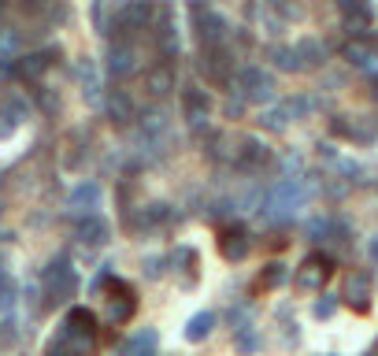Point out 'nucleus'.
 Returning a JSON list of instances; mask_svg holds the SVG:
<instances>
[{
    "instance_id": "obj_21",
    "label": "nucleus",
    "mask_w": 378,
    "mask_h": 356,
    "mask_svg": "<svg viewBox=\"0 0 378 356\" xmlns=\"http://www.w3.org/2000/svg\"><path fill=\"white\" fill-rule=\"evenodd\" d=\"M160 345V334L152 327H145V330H134L126 338V342L119 345V356H152Z\"/></svg>"
},
{
    "instance_id": "obj_15",
    "label": "nucleus",
    "mask_w": 378,
    "mask_h": 356,
    "mask_svg": "<svg viewBox=\"0 0 378 356\" xmlns=\"http://www.w3.org/2000/svg\"><path fill=\"white\" fill-rule=\"evenodd\" d=\"M74 238H78V245H89V249H101L104 241L111 238V226L101 219V216H82L78 226H74Z\"/></svg>"
},
{
    "instance_id": "obj_1",
    "label": "nucleus",
    "mask_w": 378,
    "mask_h": 356,
    "mask_svg": "<svg viewBox=\"0 0 378 356\" xmlns=\"http://www.w3.org/2000/svg\"><path fill=\"white\" fill-rule=\"evenodd\" d=\"M152 23H156V0H123L119 11L111 15L108 30L115 34V41H134Z\"/></svg>"
},
{
    "instance_id": "obj_26",
    "label": "nucleus",
    "mask_w": 378,
    "mask_h": 356,
    "mask_svg": "<svg viewBox=\"0 0 378 356\" xmlns=\"http://www.w3.org/2000/svg\"><path fill=\"white\" fill-rule=\"evenodd\" d=\"M293 52H297L301 67H319V63H323V56H326V48H323L316 38H304V41H297V45H293Z\"/></svg>"
},
{
    "instance_id": "obj_9",
    "label": "nucleus",
    "mask_w": 378,
    "mask_h": 356,
    "mask_svg": "<svg viewBox=\"0 0 378 356\" xmlns=\"http://www.w3.org/2000/svg\"><path fill=\"white\" fill-rule=\"evenodd\" d=\"M252 249V234H249V226L245 223H226L223 230H219V252H223V260L230 264H238L245 260Z\"/></svg>"
},
{
    "instance_id": "obj_22",
    "label": "nucleus",
    "mask_w": 378,
    "mask_h": 356,
    "mask_svg": "<svg viewBox=\"0 0 378 356\" xmlns=\"http://www.w3.org/2000/svg\"><path fill=\"white\" fill-rule=\"evenodd\" d=\"M341 56L349 60L352 67H364V71H367V67H374V63H378V48H374V45H367L364 38H352L349 45L341 48Z\"/></svg>"
},
{
    "instance_id": "obj_35",
    "label": "nucleus",
    "mask_w": 378,
    "mask_h": 356,
    "mask_svg": "<svg viewBox=\"0 0 378 356\" xmlns=\"http://www.w3.org/2000/svg\"><path fill=\"white\" fill-rule=\"evenodd\" d=\"M11 74H15V60L11 56H0V82H8Z\"/></svg>"
},
{
    "instance_id": "obj_31",
    "label": "nucleus",
    "mask_w": 378,
    "mask_h": 356,
    "mask_svg": "<svg viewBox=\"0 0 378 356\" xmlns=\"http://www.w3.org/2000/svg\"><path fill=\"white\" fill-rule=\"evenodd\" d=\"M260 123H264L267 130H286V123H289V108H286V104H282V108H271Z\"/></svg>"
},
{
    "instance_id": "obj_10",
    "label": "nucleus",
    "mask_w": 378,
    "mask_h": 356,
    "mask_svg": "<svg viewBox=\"0 0 378 356\" xmlns=\"http://www.w3.org/2000/svg\"><path fill=\"white\" fill-rule=\"evenodd\" d=\"M211 108H216V104H211L208 89H201V86H186V89H182V116H186V123L193 126V130L208 126Z\"/></svg>"
},
{
    "instance_id": "obj_14",
    "label": "nucleus",
    "mask_w": 378,
    "mask_h": 356,
    "mask_svg": "<svg viewBox=\"0 0 378 356\" xmlns=\"http://www.w3.org/2000/svg\"><path fill=\"white\" fill-rule=\"evenodd\" d=\"M174 86H178L174 63H152V67L145 71V93H149L152 101H163L167 93H174Z\"/></svg>"
},
{
    "instance_id": "obj_16",
    "label": "nucleus",
    "mask_w": 378,
    "mask_h": 356,
    "mask_svg": "<svg viewBox=\"0 0 378 356\" xmlns=\"http://www.w3.org/2000/svg\"><path fill=\"white\" fill-rule=\"evenodd\" d=\"M167 223H171V204H145L141 212L130 219L134 234H156V230H163Z\"/></svg>"
},
{
    "instance_id": "obj_17",
    "label": "nucleus",
    "mask_w": 378,
    "mask_h": 356,
    "mask_svg": "<svg viewBox=\"0 0 378 356\" xmlns=\"http://www.w3.org/2000/svg\"><path fill=\"white\" fill-rule=\"evenodd\" d=\"M156 52H160V63H171L178 56V26L167 11L156 19Z\"/></svg>"
},
{
    "instance_id": "obj_4",
    "label": "nucleus",
    "mask_w": 378,
    "mask_h": 356,
    "mask_svg": "<svg viewBox=\"0 0 378 356\" xmlns=\"http://www.w3.org/2000/svg\"><path fill=\"white\" fill-rule=\"evenodd\" d=\"M108 289V297H104V316H108V323L111 327H123V323H130L134 319V312H138V294H134V286L130 282H123V279H111V282H96V289Z\"/></svg>"
},
{
    "instance_id": "obj_29",
    "label": "nucleus",
    "mask_w": 378,
    "mask_h": 356,
    "mask_svg": "<svg viewBox=\"0 0 378 356\" xmlns=\"http://www.w3.org/2000/svg\"><path fill=\"white\" fill-rule=\"evenodd\" d=\"M15 297H19V286H15V279L8 274V267L0 264V312H8L15 304Z\"/></svg>"
},
{
    "instance_id": "obj_20",
    "label": "nucleus",
    "mask_w": 378,
    "mask_h": 356,
    "mask_svg": "<svg viewBox=\"0 0 378 356\" xmlns=\"http://www.w3.org/2000/svg\"><path fill=\"white\" fill-rule=\"evenodd\" d=\"M104 108H108V116H111L115 126H130V123L138 119V108H134V101L126 96V89H111L108 101H104Z\"/></svg>"
},
{
    "instance_id": "obj_3",
    "label": "nucleus",
    "mask_w": 378,
    "mask_h": 356,
    "mask_svg": "<svg viewBox=\"0 0 378 356\" xmlns=\"http://www.w3.org/2000/svg\"><path fill=\"white\" fill-rule=\"evenodd\" d=\"M189 19H193V30H196V41L201 48H216V45H230V23L226 15H219L211 4H196L189 8Z\"/></svg>"
},
{
    "instance_id": "obj_12",
    "label": "nucleus",
    "mask_w": 378,
    "mask_h": 356,
    "mask_svg": "<svg viewBox=\"0 0 378 356\" xmlns=\"http://www.w3.org/2000/svg\"><path fill=\"white\" fill-rule=\"evenodd\" d=\"M93 349H96L93 342H86L82 334H74L67 323H60L56 338L45 345V356H86V352H93Z\"/></svg>"
},
{
    "instance_id": "obj_11",
    "label": "nucleus",
    "mask_w": 378,
    "mask_h": 356,
    "mask_svg": "<svg viewBox=\"0 0 378 356\" xmlns=\"http://www.w3.org/2000/svg\"><path fill=\"white\" fill-rule=\"evenodd\" d=\"M138 45L134 41H115L108 48V74L115 78V82H123V78H130L138 71Z\"/></svg>"
},
{
    "instance_id": "obj_33",
    "label": "nucleus",
    "mask_w": 378,
    "mask_h": 356,
    "mask_svg": "<svg viewBox=\"0 0 378 356\" xmlns=\"http://www.w3.org/2000/svg\"><path fill=\"white\" fill-rule=\"evenodd\" d=\"M330 230H334L330 219H311V223H308V238H311V241H326V238H330Z\"/></svg>"
},
{
    "instance_id": "obj_28",
    "label": "nucleus",
    "mask_w": 378,
    "mask_h": 356,
    "mask_svg": "<svg viewBox=\"0 0 378 356\" xmlns=\"http://www.w3.org/2000/svg\"><path fill=\"white\" fill-rule=\"evenodd\" d=\"M286 264H267L264 271H260V279H256V289H274V286H282L286 282Z\"/></svg>"
},
{
    "instance_id": "obj_5",
    "label": "nucleus",
    "mask_w": 378,
    "mask_h": 356,
    "mask_svg": "<svg viewBox=\"0 0 378 356\" xmlns=\"http://www.w3.org/2000/svg\"><path fill=\"white\" fill-rule=\"evenodd\" d=\"M230 86H234L241 104H271L274 101V78L264 67H241Z\"/></svg>"
},
{
    "instance_id": "obj_34",
    "label": "nucleus",
    "mask_w": 378,
    "mask_h": 356,
    "mask_svg": "<svg viewBox=\"0 0 378 356\" xmlns=\"http://www.w3.org/2000/svg\"><path fill=\"white\" fill-rule=\"evenodd\" d=\"M145 274H149V279H160V274H163V260H160V256H149V260H145Z\"/></svg>"
},
{
    "instance_id": "obj_40",
    "label": "nucleus",
    "mask_w": 378,
    "mask_h": 356,
    "mask_svg": "<svg viewBox=\"0 0 378 356\" xmlns=\"http://www.w3.org/2000/svg\"><path fill=\"white\" fill-rule=\"evenodd\" d=\"M0 15H4V0H0Z\"/></svg>"
},
{
    "instance_id": "obj_36",
    "label": "nucleus",
    "mask_w": 378,
    "mask_h": 356,
    "mask_svg": "<svg viewBox=\"0 0 378 356\" xmlns=\"http://www.w3.org/2000/svg\"><path fill=\"white\" fill-rule=\"evenodd\" d=\"M330 312H334V297H323V301L316 304V316H319V319H326Z\"/></svg>"
},
{
    "instance_id": "obj_8",
    "label": "nucleus",
    "mask_w": 378,
    "mask_h": 356,
    "mask_svg": "<svg viewBox=\"0 0 378 356\" xmlns=\"http://www.w3.org/2000/svg\"><path fill=\"white\" fill-rule=\"evenodd\" d=\"M230 160H234V167L245 171V174H256V171H264L271 164V149L260 138H241L238 141V149L230 152Z\"/></svg>"
},
{
    "instance_id": "obj_24",
    "label": "nucleus",
    "mask_w": 378,
    "mask_h": 356,
    "mask_svg": "<svg viewBox=\"0 0 378 356\" xmlns=\"http://www.w3.org/2000/svg\"><path fill=\"white\" fill-rule=\"evenodd\" d=\"M78 78H82V96H86L89 104H96V101H101V74H96L93 60H82Z\"/></svg>"
},
{
    "instance_id": "obj_7",
    "label": "nucleus",
    "mask_w": 378,
    "mask_h": 356,
    "mask_svg": "<svg viewBox=\"0 0 378 356\" xmlns=\"http://www.w3.org/2000/svg\"><path fill=\"white\" fill-rule=\"evenodd\" d=\"M334 274V260L326 252H311L308 260L297 267V274H293V282H297V289H304V294H311V289H323V282Z\"/></svg>"
},
{
    "instance_id": "obj_25",
    "label": "nucleus",
    "mask_w": 378,
    "mask_h": 356,
    "mask_svg": "<svg viewBox=\"0 0 378 356\" xmlns=\"http://www.w3.org/2000/svg\"><path fill=\"white\" fill-rule=\"evenodd\" d=\"M171 264L182 271V282L186 286H193L196 282V249H189V245H178L174 249V256H171Z\"/></svg>"
},
{
    "instance_id": "obj_19",
    "label": "nucleus",
    "mask_w": 378,
    "mask_h": 356,
    "mask_svg": "<svg viewBox=\"0 0 378 356\" xmlns=\"http://www.w3.org/2000/svg\"><path fill=\"white\" fill-rule=\"evenodd\" d=\"M138 119H141V138H145V145H167L171 126H167V116H163L160 108L145 111V116H138Z\"/></svg>"
},
{
    "instance_id": "obj_38",
    "label": "nucleus",
    "mask_w": 378,
    "mask_h": 356,
    "mask_svg": "<svg viewBox=\"0 0 378 356\" xmlns=\"http://www.w3.org/2000/svg\"><path fill=\"white\" fill-rule=\"evenodd\" d=\"M367 252H371V260H374V264H378V234H374V238H371V249H367Z\"/></svg>"
},
{
    "instance_id": "obj_37",
    "label": "nucleus",
    "mask_w": 378,
    "mask_h": 356,
    "mask_svg": "<svg viewBox=\"0 0 378 356\" xmlns=\"http://www.w3.org/2000/svg\"><path fill=\"white\" fill-rule=\"evenodd\" d=\"M15 4H23V8H45L48 0H15Z\"/></svg>"
},
{
    "instance_id": "obj_27",
    "label": "nucleus",
    "mask_w": 378,
    "mask_h": 356,
    "mask_svg": "<svg viewBox=\"0 0 378 356\" xmlns=\"http://www.w3.org/2000/svg\"><path fill=\"white\" fill-rule=\"evenodd\" d=\"M211 330H216V316H211V312H196L189 319V327H186V338H189V342H204Z\"/></svg>"
},
{
    "instance_id": "obj_30",
    "label": "nucleus",
    "mask_w": 378,
    "mask_h": 356,
    "mask_svg": "<svg viewBox=\"0 0 378 356\" xmlns=\"http://www.w3.org/2000/svg\"><path fill=\"white\" fill-rule=\"evenodd\" d=\"M271 60H274L278 71H304L301 60H297V52H293V48H286V45H274V48H271Z\"/></svg>"
},
{
    "instance_id": "obj_32",
    "label": "nucleus",
    "mask_w": 378,
    "mask_h": 356,
    "mask_svg": "<svg viewBox=\"0 0 378 356\" xmlns=\"http://www.w3.org/2000/svg\"><path fill=\"white\" fill-rule=\"evenodd\" d=\"M334 4H338V11H341V19H352V15H364V11H371L367 0H334Z\"/></svg>"
},
{
    "instance_id": "obj_6",
    "label": "nucleus",
    "mask_w": 378,
    "mask_h": 356,
    "mask_svg": "<svg viewBox=\"0 0 378 356\" xmlns=\"http://www.w3.org/2000/svg\"><path fill=\"white\" fill-rule=\"evenodd\" d=\"M201 74L208 86H230L234 82V52L230 45H216V48H201Z\"/></svg>"
},
{
    "instance_id": "obj_2",
    "label": "nucleus",
    "mask_w": 378,
    "mask_h": 356,
    "mask_svg": "<svg viewBox=\"0 0 378 356\" xmlns=\"http://www.w3.org/2000/svg\"><path fill=\"white\" fill-rule=\"evenodd\" d=\"M41 289H45V304H48V308H56V304H67L71 297H78V271L71 267L67 256H56V260L45 267Z\"/></svg>"
},
{
    "instance_id": "obj_18",
    "label": "nucleus",
    "mask_w": 378,
    "mask_h": 356,
    "mask_svg": "<svg viewBox=\"0 0 378 356\" xmlns=\"http://www.w3.org/2000/svg\"><path fill=\"white\" fill-rule=\"evenodd\" d=\"M101 186L93 182V178H86V182H78L74 189H71V197H67V204H71V212H78V216H93V208H101Z\"/></svg>"
},
{
    "instance_id": "obj_23",
    "label": "nucleus",
    "mask_w": 378,
    "mask_h": 356,
    "mask_svg": "<svg viewBox=\"0 0 378 356\" xmlns=\"http://www.w3.org/2000/svg\"><path fill=\"white\" fill-rule=\"evenodd\" d=\"M367 294H371V282H367V274L352 271V274H349V282H345V301H349L352 308H360V312H364V308H367Z\"/></svg>"
},
{
    "instance_id": "obj_13",
    "label": "nucleus",
    "mask_w": 378,
    "mask_h": 356,
    "mask_svg": "<svg viewBox=\"0 0 378 356\" xmlns=\"http://www.w3.org/2000/svg\"><path fill=\"white\" fill-rule=\"evenodd\" d=\"M60 56V48H41V52H26L19 63H15V74L23 78V82H41L45 78V71L52 67V60Z\"/></svg>"
},
{
    "instance_id": "obj_39",
    "label": "nucleus",
    "mask_w": 378,
    "mask_h": 356,
    "mask_svg": "<svg viewBox=\"0 0 378 356\" xmlns=\"http://www.w3.org/2000/svg\"><path fill=\"white\" fill-rule=\"evenodd\" d=\"M371 96H374V101H378V78H374V82H371Z\"/></svg>"
}]
</instances>
